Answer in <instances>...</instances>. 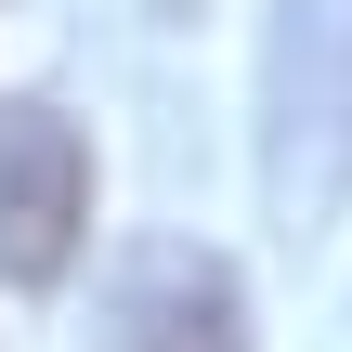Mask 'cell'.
Returning a JSON list of instances; mask_svg holds the SVG:
<instances>
[{"label":"cell","mask_w":352,"mask_h":352,"mask_svg":"<svg viewBox=\"0 0 352 352\" xmlns=\"http://www.w3.org/2000/svg\"><path fill=\"white\" fill-rule=\"evenodd\" d=\"M91 235V144L65 104H0V287H52Z\"/></svg>","instance_id":"obj_1"},{"label":"cell","mask_w":352,"mask_h":352,"mask_svg":"<svg viewBox=\"0 0 352 352\" xmlns=\"http://www.w3.org/2000/svg\"><path fill=\"white\" fill-rule=\"evenodd\" d=\"M104 352H248V287L196 235H144L104 287Z\"/></svg>","instance_id":"obj_2"}]
</instances>
